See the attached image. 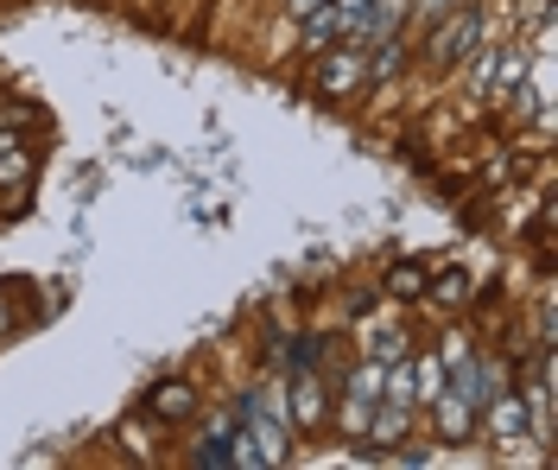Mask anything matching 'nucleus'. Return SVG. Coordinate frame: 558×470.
<instances>
[{"mask_svg": "<svg viewBox=\"0 0 558 470\" xmlns=\"http://www.w3.org/2000/svg\"><path fill=\"white\" fill-rule=\"evenodd\" d=\"M375 400H381V362H362V369L349 375V388H343V413H337V426H343L349 438H362L368 433Z\"/></svg>", "mask_w": 558, "mask_h": 470, "instance_id": "obj_3", "label": "nucleus"}, {"mask_svg": "<svg viewBox=\"0 0 558 470\" xmlns=\"http://www.w3.org/2000/svg\"><path fill=\"white\" fill-rule=\"evenodd\" d=\"M368 83V64H362V51L343 45V51H324V64H317V89L324 96H355Z\"/></svg>", "mask_w": 558, "mask_h": 470, "instance_id": "obj_4", "label": "nucleus"}, {"mask_svg": "<svg viewBox=\"0 0 558 470\" xmlns=\"http://www.w3.org/2000/svg\"><path fill=\"white\" fill-rule=\"evenodd\" d=\"M153 413H159V420H191V413H197V388H191V382L153 388Z\"/></svg>", "mask_w": 558, "mask_h": 470, "instance_id": "obj_10", "label": "nucleus"}, {"mask_svg": "<svg viewBox=\"0 0 558 470\" xmlns=\"http://www.w3.org/2000/svg\"><path fill=\"white\" fill-rule=\"evenodd\" d=\"M286 407H292V426H305V433H312V426H324V375H317V369H305V375L292 382V400H286Z\"/></svg>", "mask_w": 558, "mask_h": 470, "instance_id": "obj_8", "label": "nucleus"}, {"mask_svg": "<svg viewBox=\"0 0 558 470\" xmlns=\"http://www.w3.org/2000/svg\"><path fill=\"white\" fill-rule=\"evenodd\" d=\"M432 407H438V433L451 438V445H463V438L476 433V413H483V407H476V400H463L457 388H445Z\"/></svg>", "mask_w": 558, "mask_h": 470, "instance_id": "obj_6", "label": "nucleus"}, {"mask_svg": "<svg viewBox=\"0 0 558 470\" xmlns=\"http://www.w3.org/2000/svg\"><path fill=\"white\" fill-rule=\"evenodd\" d=\"M425 287H432V299H438V305H463V299H470V274H438V280H425Z\"/></svg>", "mask_w": 558, "mask_h": 470, "instance_id": "obj_13", "label": "nucleus"}, {"mask_svg": "<svg viewBox=\"0 0 558 470\" xmlns=\"http://www.w3.org/2000/svg\"><path fill=\"white\" fill-rule=\"evenodd\" d=\"M413 433V407H400V400H375V413H368V433L375 445H393V438Z\"/></svg>", "mask_w": 558, "mask_h": 470, "instance_id": "obj_9", "label": "nucleus"}, {"mask_svg": "<svg viewBox=\"0 0 558 470\" xmlns=\"http://www.w3.org/2000/svg\"><path fill=\"white\" fill-rule=\"evenodd\" d=\"M407 51H413V38L393 33V38H375L368 51H362V64H368V83H393L400 64H407Z\"/></svg>", "mask_w": 558, "mask_h": 470, "instance_id": "obj_7", "label": "nucleus"}, {"mask_svg": "<svg viewBox=\"0 0 558 470\" xmlns=\"http://www.w3.org/2000/svg\"><path fill=\"white\" fill-rule=\"evenodd\" d=\"M476 51H483V13H476V7H451L445 20H432L425 58H432L438 71H457V64L476 58Z\"/></svg>", "mask_w": 558, "mask_h": 470, "instance_id": "obj_1", "label": "nucleus"}, {"mask_svg": "<svg viewBox=\"0 0 558 470\" xmlns=\"http://www.w3.org/2000/svg\"><path fill=\"white\" fill-rule=\"evenodd\" d=\"M413 388H418V400L432 407V400L445 395V362H438V357H418L413 362Z\"/></svg>", "mask_w": 558, "mask_h": 470, "instance_id": "obj_12", "label": "nucleus"}, {"mask_svg": "<svg viewBox=\"0 0 558 470\" xmlns=\"http://www.w3.org/2000/svg\"><path fill=\"white\" fill-rule=\"evenodd\" d=\"M451 7H457V0H418V13H425V20H445Z\"/></svg>", "mask_w": 558, "mask_h": 470, "instance_id": "obj_16", "label": "nucleus"}, {"mask_svg": "<svg viewBox=\"0 0 558 470\" xmlns=\"http://www.w3.org/2000/svg\"><path fill=\"white\" fill-rule=\"evenodd\" d=\"M483 407H488V433H495V445H526V400L514 395V388H495Z\"/></svg>", "mask_w": 558, "mask_h": 470, "instance_id": "obj_5", "label": "nucleus"}, {"mask_svg": "<svg viewBox=\"0 0 558 470\" xmlns=\"http://www.w3.org/2000/svg\"><path fill=\"white\" fill-rule=\"evenodd\" d=\"M0 184H7V191H26V184H33V153L13 146V134H0Z\"/></svg>", "mask_w": 558, "mask_h": 470, "instance_id": "obj_11", "label": "nucleus"}, {"mask_svg": "<svg viewBox=\"0 0 558 470\" xmlns=\"http://www.w3.org/2000/svg\"><path fill=\"white\" fill-rule=\"evenodd\" d=\"M387 292H393V299H418V292H425V267H393V274H387Z\"/></svg>", "mask_w": 558, "mask_h": 470, "instance_id": "obj_14", "label": "nucleus"}, {"mask_svg": "<svg viewBox=\"0 0 558 470\" xmlns=\"http://www.w3.org/2000/svg\"><path fill=\"white\" fill-rule=\"evenodd\" d=\"M526 76V45H501V51H483L476 71H470V89L476 96H514Z\"/></svg>", "mask_w": 558, "mask_h": 470, "instance_id": "obj_2", "label": "nucleus"}, {"mask_svg": "<svg viewBox=\"0 0 558 470\" xmlns=\"http://www.w3.org/2000/svg\"><path fill=\"white\" fill-rule=\"evenodd\" d=\"M286 7H292V13H299V20H305V13H312V7H324V0H286Z\"/></svg>", "mask_w": 558, "mask_h": 470, "instance_id": "obj_17", "label": "nucleus"}, {"mask_svg": "<svg viewBox=\"0 0 558 470\" xmlns=\"http://www.w3.org/2000/svg\"><path fill=\"white\" fill-rule=\"evenodd\" d=\"M368 350H375V362L407 357V330H400V325H381V330H375V344H368Z\"/></svg>", "mask_w": 558, "mask_h": 470, "instance_id": "obj_15", "label": "nucleus"}]
</instances>
